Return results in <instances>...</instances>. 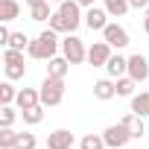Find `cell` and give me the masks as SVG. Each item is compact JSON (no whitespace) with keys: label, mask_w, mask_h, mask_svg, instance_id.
<instances>
[{"label":"cell","mask_w":149,"mask_h":149,"mask_svg":"<svg viewBox=\"0 0 149 149\" xmlns=\"http://www.w3.org/2000/svg\"><path fill=\"white\" fill-rule=\"evenodd\" d=\"M58 50H61V38H58L56 29L47 26L44 32H38V35L29 41L26 56H29V58H38V61H50L53 56H58Z\"/></svg>","instance_id":"obj_1"},{"label":"cell","mask_w":149,"mask_h":149,"mask_svg":"<svg viewBox=\"0 0 149 149\" xmlns=\"http://www.w3.org/2000/svg\"><path fill=\"white\" fill-rule=\"evenodd\" d=\"M61 56L70 64H82V61H88V47H85V41L76 32H67L61 38Z\"/></svg>","instance_id":"obj_2"},{"label":"cell","mask_w":149,"mask_h":149,"mask_svg":"<svg viewBox=\"0 0 149 149\" xmlns=\"http://www.w3.org/2000/svg\"><path fill=\"white\" fill-rule=\"evenodd\" d=\"M41 105H47V108H53V105H58L61 100H64V79H58V76H44V82H41Z\"/></svg>","instance_id":"obj_3"},{"label":"cell","mask_w":149,"mask_h":149,"mask_svg":"<svg viewBox=\"0 0 149 149\" xmlns=\"http://www.w3.org/2000/svg\"><path fill=\"white\" fill-rule=\"evenodd\" d=\"M64 21H67V26H70V32H76L82 24H85V15H82V6L76 3V0H61L58 3V9H56Z\"/></svg>","instance_id":"obj_4"},{"label":"cell","mask_w":149,"mask_h":149,"mask_svg":"<svg viewBox=\"0 0 149 149\" xmlns=\"http://www.w3.org/2000/svg\"><path fill=\"white\" fill-rule=\"evenodd\" d=\"M102 137H105V146L108 149H126V143L132 140V132L123 123H114V126H108L102 132Z\"/></svg>","instance_id":"obj_5"},{"label":"cell","mask_w":149,"mask_h":149,"mask_svg":"<svg viewBox=\"0 0 149 149\" xmlns=\"http://www.w3.org/2000/svg\"><path fill=\"white\" fill-rule=\"evenodd\" d=\"M111 50H114V47H111L105 38H102V41H94V44L88 47V64H94V67H105L108 58L114 56Z\"/></svg>","instance_id":"obj_6"},{"label":"cell","mask_w":149,"mask_h":149,"mask_svg":"<svg viewBox=\"0 0 149 149\" xmlns=\"http://www.w3.org/2000/svg\"><path fill=\"white\" fill-rule=\"evenodd\" d=\"M111 15L105 12V6H91V9H85V26L91 29V32H102L111 21H108Z\"/></svg>","instance_id":"obj_7"},{"label":"cell","mask_w":149,"mask_h":149,"mask_svg":"<svg viewBox=\"0 0 149 149\" xmlns=\"http://www.w3.org/2000/svg\"><path fill=\"white\" fill-rule=\"evenodd\" d=\"M102 38L114 47V50H123V47H129V32H126V26L123 24H108L105 29H102Z\"/></svg>","instance_id":"obj_8"},{"label":"cell","mask_w":149,"mask_h":149,"mask_svg":"<svg viewBox=\"0 0 149 149\" xmlns=\"http://www.w3.org/2000/svg\"><path fill=\"white\" fill-rule=\"evenodd\" d=\"M129 76H132L137 85L149 79V58H146V56H140V53L129 56Z\"/></svg>","instance_id":"obj_9"},{"label":"cell","mask_w":149,"mask_h":149,"mask_svg":"<svg viewBox=\"0 0 149 149\" xmlns=\"http://www.w3.org/2000/svg\"><path fill=\"white\" fill-rule=\"evenodd\" d=\"M94 97H97L100 102H108V100H114V97H117V82H114L111 76H105V79H97V82H94Z\"/></svg>","instance_id":"obj_10"},{"label":"cell","mask_w":149,"mask_h":149,"mask_svg":"<svg viewBox=\"0 0 149 149\" xmlns=\"http://www.w3.org/2000/svg\"><path fill=\"white\" fill-rule=\"evenodd\" d=\"M15 105H18L21 111H24V108H32V105H41V91H38V88H21Z\"/></svg>","instance_id":"obj_11"},{"label":"cell","mask_w":149,"mask_h":149,"mask_svg":"<svg viewBox=\"0 0 149 149\" xmlns=\"http://www.w3.org/2000/svg\"><path fill=\"white\" fill-rule=\"evenodd\" d=\"M47 146L50 149H70L73 146V134L67 129H56V132L47 134Z\"/></svg>","instance_id":"obj_12"},{"label":"cell","mask_w":149,"mask_h":149,"mask_svg":"<svg viewBox=\"0 0 149 149\" xmlns=\"http://www.w3.org/2000/svg\"><path fill=\"white\" fill-rule=\"evenodd\" d=\"M105 73H108V76L111 79H120V76H126V73H129V58L126 56H111L108 58V64H105Z\"/></svg>","instance_id":"obj_13"},{"label":"cell","mask_w":149,"mask_h":149,"mask_svg":"<svg viewBox=\"0 0 149 149\" xmlns=\"http://www.w3.org/2000/svg\"><path fill=\"white\" fill-rule=\"evenodd\" d=\"M67 70H70V61H67L64 56H53V58L47 61V76H58V79H64Z\"/></svg>","instance_id":"obj_14"},{"label":"cell","mask_w":149,"mask_h":149,"mask_svg":"<svg viewBox=\"0 0 149 149\" xmlns=\"http://www.w3.org/2000/svg\"><path fill=\"white\" fill-rule=\"evenodd\" d=\"M21 15V3L18 0H0V24H9Z\"/></svg>","instance_id":"obj_15"},{"label":"cell","mask_w":149,"mask_h":149,"mask_svg":"<svg viewBox=\"0 0 149 149\" xmlns=\"http://www.w3.org/2000/svg\"><path fill=\"white\" fill-rule=\"evenodd\" d=\"M120 123H123V126L132 132V137H140V134L146 132V126H143V117H140V114H134V111H129V114H126Z\"/></svg>","instance_id":"obj_16"},{"label":"cell","mask_w":149,"mask_h":149,"mask_svg":"<svg viewBox=\"0 0 149 149\" xmlns=\"http://www.w3.org/2000/svg\"><path fill=\"white\" fill-rule=\"evenodd\" d=\"M102 6H105V12H108L111 18H126V12L132 9L129 0H102Z\"/></svg>","instance_id":"obj_17"},{"label":"cell","mask_w":149,"mask_h":149,"mask_svg":"<svg viewBox=\"0 0 149 149\" xmlns=\"http://www.w3.org/2000/svg\"><path fill=\"white\" fill-rule=\"evenodd\" d=\"M29 15H32V21H35V24H47V21L53 18L50 0H44V3H38V6H29Z\"/></svg>","instance_id":"obj_18"},{"label":"cell","mask_w":149,"mask_h":149,"mask_svg":"<svg viewBox=\"0 0 149 149\" xmlns=\"http://www.w3.org/2000/svg\"><path fill=\"white\" fill-rule=\"evenodd\" d=\"M132 111H134V114H140V117H149V91H143V94H134V97H132Z\"/></svg>","instance_id":"obj_19"},{"label":"cell","mask_w":149,"mask_h":149,"mask_svg":"<svg viewBox=\"0 0 149 149\" xmlns=\"http://www.w3.org/2000/svg\"><path fill=\"white\" fill-rule=\"evenodd\" d=\"M18 134H21V132H15L12 126H0V149H15Z\"/></svg>","instance_id":"obj_20"},{"label":"cell","mask_w":149,"mask_h":149,"mask_svg":"<svg viewBox=\"0 0 149 149\" xmlns=\"http://www.w3.org/2000/svg\"><path fill=\"white\" fill-rule=\"evenodd\" d=\"M114 82H117V97H134L137 82L129 76V73H126V76H120V79H114Z\"/></svg>","instance_id":"obj_21"},{"label":"cell","mask_w":149,"mask_h":149,"mask_svg":"<svg viewBox=\"0 0 149 149\" xmlns=\"http://www.w3.org/2000/svg\"><path fill=\"white\" fill-rule=\"evenodd\" d=\"M15 100H18V91H15L12 79H6L0 85V105H15Z\"/></svg>","instance_id":"obj_22"},{"label":"cell","mask_w":149,"mask_h":149,"mask_svg":"<svg viewBox=\"0 0 149 149\" xmlns=\"http://www.w3.org/2000/svg\"><path fill=\"white\" fill-rule=\"evenodd\" d=\"M21 117H24V123H29V126H38V123L44 120V105H32V108H24V111H21Z\"/></svg>","instance_id":"obj_23"},{"label":"cell","mask_w":149,"mask_h":149,"mask_svg":"<svg viewBox=\"0 0 149 149\" xmlns=\"http://www.w3.org/2000/svg\"><path fill=\"white\" fill-rule=\"evenodd\" d=\"M79 149H108V146H105V137L102 134H85L79 140Z\"/></svg>","instance_id":"obj_24"},{"label":"cell","mask_w":149,"mask_h":149,"mask_svg":"<svg viewBox=\"0 0 149 149\" xmlns=\"http://www.w3.org/2000/svg\"><path fill=\"white\" fill-rule=\"evenodd\" d=\"M15 149H38V137H35L32 132H21V134H18Z\"/></svg>","instance_id":"obj_25"},{"label":"cell","mask_w":149,"mask_h":149,"mask_svg":"<svg viewBox=\"0 0 149 149\" xmlns=\"http://www.w3.org/2000/svg\"><path fill=\"white\" fill-rule=\"evenodd\" d=\"M29 41H32V38H26V32H12L6 47H12V50H26V47H29Z\"/></svg>","instance_id":"obj_26"},{"label":"cell","mask_w":149,"mask_h":149,"mask_svg":"<svg viewBox=\"0 0 149 149\" xmlns=\"http://www.w3.org/2000/svg\"><path fill=\"white\" fill-rule=\"evenodd\" d=\"M47 26H50V29H56V32H58V35H61V32H64V35H67V32H70V26H67V21H64V18H61V15H58V12H53V18H50V21H47Z\"/></svg>","instance_id":"obj_27"},{"label":"cell","mask_w":149,"mask_h":149,"mask_svg":"<svg viewBox=\"0 0 149 149\" xmlns=\"http://www.w3.org/2000/svg\"><path fill=\"white\" fill-rule=\"evenodd\" d=\"M15 120H18L15 105H0V126H12Z\"/></svg>","instance_id":"obj_28"},{"label":"cell","mask_w":149,"mask_h":149,"mask_svg":"<svg viewBox=\"0 0 149 149\" xmlns=\"http://www.w3.org/2000/svg\"><path fill=\"white\" fill-rule=\"evenodd\" d=\"M3 70H6V79H21L24 76V73H26V64L24 61H18V64H3Z\"/></svg>","instance_id":"obj_29"},{"label":"cell","mask_w":149,"mask_h":149,"mask_svg":"<svg viewBox=\"0 0 149 149\" xmlns=\"http://www.w3.org/2000/svg\"><path fill=\"white\" fill-rule=\"evenodd\" d=\"M18 61H24V50L6 47V50H3V64H18Z\"/></svg>","instance_id":"obj_30"},{"label":"cell","mask_w":149,"mask_h":149,"mask_svg":"<svg viewBox=\"0 0 149 149\" xmlns=\"http://www.w3.org/2000/svg\"><path fill=\"white\" fill-rule=\"evenodd\" d=\"M9 35H12V29H9V26L3 24V26H0V44H3V47L9 44Z\"/></svg>","instance_id":"obj_31"},{"label":"cell","mask_w":149,"mask_h":149,"mask_svg":"<svg viewBox=\"0 0 149 149\" xmlns=\"http://www.w3.org/2000/svg\"><path fill=\"white\" fill-rule=\"evenodd\" d=\"M129 6H132V9H146L149 0H129Z\"/></svg>","instance_id":"obj_32"},{"label":"cell","mask_w":149,"mask_h":149,"mask_svg":"<svg viewBox=\"0 0 149 149\" xmlns=\"http://www.w3.org/2000/svg\"><path fill=\"white\" fill-rule=\"evenodd\" d=\"M76 3H79L82 9H91V6H97V3H94V0H76Z\"/></svg>","instance_id":"obj_33"},{"label":"cell","mask_w":149,"mask_h":149,"mask_svg":"<svg viewBox=\"0 0 149 149\" xmlns=\"http://www.w3.org/2000/svg\"><path fill=\"white\" fill-rule=\"evenodd\" d=\"M143 32H146V35H149V15H146V18H143Z\"/></svg>","instance_id":"obj_34"},{"label":"cell","mask_w":149,"mask_h":149,"mask_svg":"<svg viewBox=\"0 0 149 149\" xmlns=\"http://www.w3.org/2000/svg\"><path fill=\"white\" fill-rule=\"evenodd\" d=\"M26 6H38V3H44V0H24Z\"/></svg>","instance_id":"obj_35"},{"label":"cell","mask_w":149,"mask_h":149,"mask_svg":"<svg viewBox=\"0 0 149 149\" xmlns=\"http://www.w3.org/2000/svg\"><path fill=\"white\" fill-rule=\"evenodd\" d=\"M50 3H61V0H50Z\"/></svg>","instance_id":"obj_36"},{"label":"cell","mask_w":149,"mask_h":149,"mask_svg":"<svg viewBox=\"0 0 149 149\" xmlns=\"http://www.w3.org/2000/svg\"><path fill=\"white\" fill-rule=\"evenodd\" d=\"M38 149H50V146H38Z\"/></svg>","instance_id":"obj_37"},{"label":"cell","mask_w":149,"mask_h":149,"mask_svg":"<svg viewBox=\"0 0 149 149\" xmlns=\"http://www.w3.org/2000/svg\"><path fill=\"white\" fill-rule=\"evenodd\" d=\"M146 15H149V6H146Z\"/></svg>","instance_id":"obj_38"}]
</instances>
